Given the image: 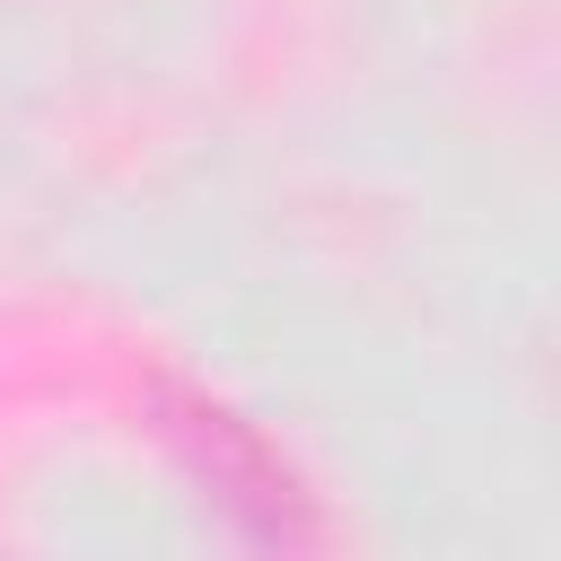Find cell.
Wrapping results in <instances>:
<instances>
[{
    "mask_svg": "<svg viewBox=\"0 0 561 561\" xmlns=\"http://www.w3.org/2000/svg\"><path fill=\"white\" fill-rule=\"evenodd\" d=\"M158 412H167V438L210 473V491H219L263 543H298V535H307L298 482L280 473V456H272L237 412H219V403H202V394H184V386H158Z\"/></svg>",
    "mask_w": 561,
    "mask_h": 561,
    "instance_id": "6da1fadb",
    "label": "cell"
}]
</instances>
